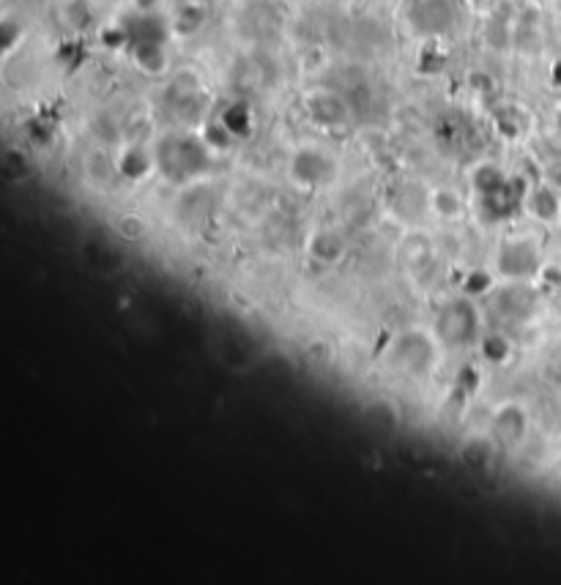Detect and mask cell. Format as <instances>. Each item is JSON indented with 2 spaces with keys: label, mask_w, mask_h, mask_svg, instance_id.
<instances>
[{
  "label": "cell",
  "mask_w": 561,
  "mask_h": 585,
  "mask_svg": "<svg viewBox=\"0 0 561 585\" xmlns=\"http://www.w3.org/2000/svg\"><path fill=\"white\" fill-rule=\"evenodd\" d=\"M154 170H156L154 151L148 153V151H143V148H137V145L126 148V151L121 153V159H118V172H121L124 178H132V181H140V178H145V175L154 172Z\"/></svg>",
  "instance_id": "cell-10"
},
{
  "label": "cell",
  "mask_w": 561,
  "mask_h": 585,
  "mask_svg": "<svg viewBox=\"0 0 561 585\" xmlns=\"http://www.w3.org/2000/svg\"><path fill=\"white\" fill-rule=\"evenodd\" d=\"M537 265H539V255H537L534 244L526 241V238H510V241H504L501 249H499V255H496V268L510 282L531 276L537 271Z\"/></svg>",
  "instance_id": "cell-5"
},
{
  "label": "cell",
  "mask_w": 561,
  "mask_h": 585,
  "mask_svg": "<svg viewBox=\"0 0 561 585\" xmlns=\"http://www.w3.org/2000/svg\"><path fill=\"white\" fill-rule=\"evenodd\" d=\"M307 252L313 255V260H318L321 265H337L345 252H348V244L345 238L337 233V230H329V228H321L310 236L307 241Z\"/></svg>",
  "instance_id": "cell-9"
},
{
  "label": "cell",
  "mask_w": 561,
  "mask_h": 585,
  "mask_svg": "<svg viewBox=\"0 0 561 585\" xmlns=\"http://www.w3.org/2000/svg\"><path fill=\"white\" fill-rule=\"evenodd\" d=\"M438 334H430L425 329H408L400 331L392 339V348L387 353V361L395 372L406 377H425L438 361Z\"/></svg>",
  "instance_id": "cell-2"
},
{
  "label": "cell",
  "mask_w": 561,
  "mask_h": 585,
  "mask_svg": "<svg viewBox=\"0 0 561 585\" xmlns=\"http://www.w3.org/2000/svg\"><path fill=\"white\" fill-rule=\"evenodd\" d=\"M472 4H474L477 9H488L491 4H496V0H472Z\"/></svg>",
  "instance_id": "cell-20"
},
{
  "label": "cell",
  "mask_w": 561,
  "mask_h": 585,
  "mask_svg": "<svg viewBox=\"0 0 561 585\" xmlns=\"http://www.w3.org/2000/svg\"><path fill=\"white\" fill-rule=\"evenodd\" d=\"M528 203V211L539 219V222H553L561 211V200H558V189L553 186H539L531 198L526 200Z\"/></svg>",
  "instance_id": "cell-12"
},
{
  "label": "cell",
  "mask_w": 561,
  "mask_h": 585,
  "mask_svg": "<svg viewBox=\"0 0 561 585\" xmlns=\"http://www.w3.org/2000/svg\"><path fill=\"white\" fill-rule=\"evenodd\" d=\"M435 334L449 348H469L472 342H480L482 318L477 304L469 296L452 299L449 304H444L441 312L435 315Z\"/></svg>",
  "instance_id": "cell-3"
},
{
  "label": "cell",
  "mask_w": 561,
  "mask_h": 585,
  "mask_svg": "<svg viewBox=\"0 0 561 585\" xmlns=\"http://www.w3.org/2000/svg\"><path fill=\"white\" fill-rule=\"evenodd\" d=\"M135 66L145 74H162L167 69V44H137L129 47Z\"/></svg>",
  "instance_id": "cell-11"
},
{
  "label": "cell",
  "mask_w": 561,
  "mask_h": 585,
  "mask_svg": "<svg viewBox=\"0 0 561 585\" xmlns=\"http://www.w3.org/2000/svg\"><path fill=\"white\" fill-rule=\"evenodd\" d=\"M288 172L299 186L318 189V186H329L337 178V164L326 151H321L315 145H304L291 156Z\"/></svg>",
  "instance_id": "cell-4"
},
{
  "label": "cell",
  "mask_w": 561,
  "mask_h": 585,
  "mask_svg": "<svg viewBox=\"0 0 561 585\" xmlns=\"http://www.w3.org/2000/svg\"><path fill=\"white\" fill-rule=\"evenodd\" d=\"M304 113L313 124L323 126V129H334L342 126L351 116L348 105L342 96L332 93V90H313L304 96Z\"/></svg>",
  "instance_id": "cell-7"
},
{
  "label": "cell",
  "mask_w": 561,
  "mask_h": 585,
  "mask_svg": "<svg viewBox=\"0 0 561 585\" xmlns=\"http://www.w3.org/2000/svg\"><path fill=\"white\" fill-rule=\"evenodd\" d=\"M545 183L561 191V162H553L545 167Z\"/></svg>",
  "instance_id": "cell-18"
},
{
  "label": "cell",
  "mask_w": 561,
  "mask_h": 585,
  "mask_svg": "<svg viewBox=\"0 0 561 585\" xmlns=\"http://www.w3.org/2000/svg\"><path fill=\"white\" fill-rule=\"evenodd\" d=\"M408 20H411L414 31L427 33V36H438L454 20L452 0H408Z\"/></svg>",
  "instance_id": "cell-6"
},
{
  "label": "cell",
  "mask_w": 561,
  "mask_h": 585,
  "mask_svg": "<svg viewBox=\"0 0 561 585\" xmlns=\"http://www.w3.org/2000/svg\"><path fill=\"white\" fill-rule=\"evenodd\" d=\"M170 25H173V33L190 36V33H195L203 25V9L198 4H186V6L178 9L175 20Z\"/></svg>",
  "instance_id": "cell-15"
},
{
  "label": "cell",
  "mask_w": 561,
  "mask_h": 585,
  "mask_svg": "<svg viewBox=\"0 0 561 585\" xmlns=\"http://www.w3.org/2000/svg\"><path fill=\"white\" fill-rule=\"evenodd\" d=\"M427 206L444 222H452V219L463 217V198H460L457 191H452V189H435V191H430Z\"/></svg>",
  "instance_id": "cell-14"
},
{
  "label": "cell",
  "mask_w": 561,
  "mask_h": 585,
  "mask_svg": "<svg viewBox=\"0 0 561 585\" xmlns=\"http://www.w3.org/2000/svg\"><path fill=\"white\" fill-rule=\"evenodd\" d=\"M556 132L561 135V110H558V116H556Z\"/></svg>",
  "instance_id": "cell-21"
},
{
  "label": "cell",
  "mask_w": 561,
  "mask_h": 585,
  "mask_svg": "<svg viewBox=\"0 0 561 585\" xmlns=\"http://www.w3.org/2000/svg\"><path fill=\"white\" fill-rule=\"evenodd\" d=\"M217 121L230 132L233 140H241V137H247V135L252 132V113H249V107H247L244 102L228 105V107L217 116Z\"/></svg>",
  "instance_id": "cell-13"
},
{
  "label": "cell",
  "mask_w": 561,
  "mask_h": 585,
  "mask_svg": "<svg viewBox=\"0 0 561 585\" xmlns=\"http://www.w3.org/2000/svg\"><path fill=\"white\" fill-rule=\"evenodd\" d=\"M156 170L170 183H190L198 181L211 167V145L206 137L190 132H170L154 145Z\"/></svg>",
  "instance_id": "cell-1"
},
{
  "label": "cell",
  "mask_w": 561,
  "mask_h": 585,
  "mask_svg": "<svg viewBox=\"0 0 561 585\" xmlns=\"http://www.w3.org/2000/svg\"><path fill=\"white\" fill-rule=\"evenodd\" d=\"M480 350H482L485 361H491V364H504L510 358V353H512L510 342L501 334H482Z\"/></svg>",
  "instance_id": "cell-16"
},
{
  "label": "cell",
  "mask_w": 561,
  "mask_h": 585,
  "mask_svg": "<svg viewBox=\"0 0 561 585\" xmlns=\"http://www.w3.org/2000/svg\"><path fill=\"white\" fill-rule=\"evenodd\" d=\"M491 287H493V276L482 274V271H472L469 276H465V282H463V292L469 299L485 296V292H491Z\"/></svg>",
  "instance_id": "cell-17"
},
{
  "label": "cell",
  "mask_w": 561,
  "mask_h": 585,
  "mask_svg": "<svg viewBox=\"0 0 561 585\" xmlns=\"http://www.w3.org/2000/svg\"><path fill=\"white\" fill-rule=\"evenodd\" d=\"M159 0H135V12H154Z\"/></svg>",
  "instance_id": "cell-19"
},
{
  "label": "cell",
  "mask_w": 561,
  "mask_h": 585,
  "mask_svg": "<svg viewBox=\"0 0 561 585\" xmlns=\"http://www.w3.org/2000/svg\"><path fill=\"white\" fill-rule=\"evenodd\" d=\"M526 435V413L520 411V405L507 403L496 411L493 416V441L512 449L523 441Z\"/></svg>",
  "instance_id": "cell-8"
}]
</instances>
